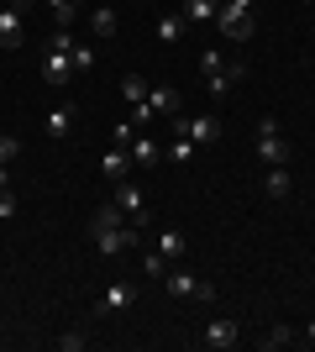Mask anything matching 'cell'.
I'll return each mask as SVG.
<instances>
[{"label": "cell", "instance_id": "5bb4252c", "mask_svg": "<svg viewBox=\"0 0 315 352\" xmlns=\"http://www.w3.org/2000/svg\"><path fill=\"white\" fill-rule=\"evenodd\" d=\"M179 11H184V21H189V27H205V21H215V16H221V0H184Z\"/></svg>", "mask_w": 315, "mask_h": 352}, {"label": "cell", "instance_id": "f1b7e54d", "mask_svg": "<svg viewBox=\"0 0 315 352\" xmlns=\"http://www.w3.org/2000/svg\"><path fill=\"white\" fill-rule=\"evenodd\" d=\"M132 137H137V126H132V116L116 126V147H132Z\"/></svg>", "mask_w": 315, "mask_h": 352}, {"label": "cell", "instance_id": "1f68e13d", "mask_svg": "<svg viewBox=\"0 0 315 352\" xmlns=\"http://www.w3.org/2000/svg\"><path fill=\"white\" fill-rule=\"evenodd\" d=\"M226 6H237V11H253L257 0H226Z\"/></svg>", "mask_w": 315, "mask_h": 352}, {"label": "cell", "instance_id": "603a6c76", "mask_svg": "<svg viewBox=\"0 0 315 352\" xmlns=\"http://www.w3.org/2000/svg\"><path fill=\"white\" fill-rule=\"evenodd\" d=\"M16 158H21V137H16V132H0V163L11 168Z\"/></svg>", "mask_w": 315, "mask_h": 352}, {"label": "cell", "instance_id": "ffe728a7", "mask_svg": "<svg viewBox=\"0 0 315 352\" xmlns=\"http://www.w3.org/2000/svg\"><path fill=\"white\" fill-rule=\"evenodd\" d=\"M90 32H95V37H116V11H110V6L90 11Z\"/></svg>", "mask_w": 315, "mask_h": 352}, {"label": "cell", "instance_id": "52a82bcc", "mask_svg": "<svg viewBox=\"0 0 315 352\" xmlns=\"http://www.w3.org/2000/svg\"><path fill=\"white\" fill-rule=\"evenodd\" d=\"M215 27H221V37H231V43H247V37H253V11H237V6H226V0H221Z\"/></svg>", "mask_w": 315, "mask_h": 352}, {"label": "cell", "instance_id": "4fadbf2b", "mask_svg": "<svg viewBox=\"0 0 315 352\" xmlns=\"http://www.w3.org/2000/svg\"><path fill=\"white\" fill-rule=\"evenodd\" d=\"M74 116H79L74 105H69V100H58V105H53V111H47L43 132H47V137H69V126H74Z\"/></svg>", "mask_w": 315, "mask_h": 352}, {"label": "cell", "instance_id": "f546056e", "mask_svg": "<svg viewBox=\"0 0 315 352\" xmlns=\"http://www.w3.org/2000/svg\"><path fill=\"white\" fill-rule=\"evenodd\" d=\"M11 216H16V195L5 190V195H0V221H11Z\"/></svg>", "mask_w": 315, "mask_h": 352}, {"label": "cell", "instance_id": "e0dca14e", "mask_svg": "<svg viewBox=\"0 0 315 352\" xmlns=\"http://www.w3.org/2000/svg\"><path fill=\"white\" fill-rule=\"evenodd\" d=\"M184 27H189V21H184V11H163V16H158V43H179Z\"/></svg>", "mask_w": 315, "mask_h": 352}, {"label": "cell", "instance_id": "4dcf8cb0", "mask_svg": "<svg viewBox=\"0 0 315 352\" xmlns=\"http://www.w3.org/2000/svg\"><path fill=\"white\" fill-rule=\"evenodd\" d=\"M11 190V174H5V163H0V195Z\"/></svg>", "mask_w": 315, "mask_h": 352}, {"label": "cell", "instance_id": "9c48e42d", "mask_svg": "<svg viewBox=\"0 0 315 352\" xmlns=\"http://www.w3.org/2000/svg\"><path fill=\"white\" fill-rule=\"evenodd\" d=\"M43 79H47V85H69V79H74L69 47H47V53H43Z\"/></svg>", "mask_w": 315, "mask_h": 352}, {"label": "cell", "instance_id": "7a4b0ae2", "mask_svg": "<svg viewBox=\"0 0 315 352\" xmlns=\"http://www.w3.org/2000/svg\"><path fill=\"white\" fill-rule=\"evenodd\" d=\"M158 284H163L174 300H200V305H205V300H215V284H210V279H195V274H184V268H168Z\"/></svg>", "mask_w": 315, "mask_h": 352}, {"label": "cell", "instance_id": "9a60e30c", "mask_svg": "<svg viewBox=\"0 0 315 352\" xmlns=\"http://www.w3.org/2000/svg\"><path fill=\"white\" fill-rule=\"evenodd\" d=\"M158 252H163L168 263H179L184 252H189V236H184L179 226H168V232H158Z\"/></svg>", "mask_w": 315, "mask_h": 352}, {"label": "cell", "instance_id": "d4e9b609", "mask_svg": "<svg viewBox=\"0 0 315 352\" xmlns=\"http://www.w3.org/2000/svg\"><path fill=\"white\" fill-rule=\"evenodd\" d=\"M168 158H174V163H189V158H195V142H189V137H174V142H168Z\"/></svg>", "mask_w": 315, "mask_h": 352}, {"label": "cell", "instance_id": "6da1fadb", "mask_svg": "<svg viewBox=\"0 0 315 352\" xmlns=\"http://www.w3.org/2000/svg\"><path fill=\"white\" fill-rule=\"evenodd\" d=\"M158 116H179V89L174 85H152L148 100L132 105V126H148V121H158Z\"/></svg>", "mask_w": 315, "mask_h": 352}, {"label": "cell", "instance_id": "277c9868", "mask_svg": "<svg viewBox=\"0 0 315 352\" xmlns=\"http://www.w3.org/2000/svg\"><path fill=\"white\" fill-rule=\"evenodd\" d=\"M27 6L32 0H5V6H0V47L27 43Z\"/></svg>", "mask_w": 315, "mask_h": 352}, {"label": "cell", "instance_id": "8992f818", "mask_svg": "<svg viewBox=\"0 0 315 352\" xmlns=\"http://www.w3.org/2000/svg\"><path fill=\"white\" fill-rule=\"evenodd\" d=\"M242 342V321L237 316H215V321L200 331V347H210V352H226V347H237Z\"/></svg>", "mask_w": 315, "mask_h": 352}, {"label": "cell", "instance_id": "3957f363", "mask_svg": "<svg viewBox=\"0 0 315 352\" xmlns=\"http://www.w3.org/2000/svg\"><path fill=\"white\" fill-rule=\"evenodd\" d=\"M168 132L189 137L195 147H210V142H221V121L215 116H168Z\"/></svg>", "mask_w": 315, "mask_h": 352}, {"label": "cell", "instance_id": "cb8c5ba5", "mask_svg": "<svg viewBox=\"0 0 315 352\" xmlns=\"http://www.w3.org/2000/svg\"><path fill=\"white\" fill-rule=\"evenodd\" d=\"M168 268H174V263H168L163 252H148V258H142V274H148V279H163Z\"/></svg>", "mask_w": 315, "mask_h": 352}, {"label": "cell", "instance_id": "8fae6325", "mask_svg": "<svg viewBox=\"0 0 315 352\" xmlns=\"http://www.w3.org/2000/svg\"><path fill=\"white\" fill-rule=\"evenodd\" d=\"M242 79H247V63H242V58H231V63H221L215 74H205V95H226V89H231V85H242Z\"/></svg>", "mask_w": 315, "mask_h": 352}, {"label": "cell", "instance_id": "83f0119b", "mask_svg": "<svg viewBox=\"0 0 315 352\" xmlns=\"http://www.w3.org/2000/svg\"><path fill=\"white\" fill-rule=\"evenodd\" d=\"M221 47H205V53H200V69H205V74H215V69H221Z\"/></svg>", "mask_w": 315, "mask_h": 352}, {"label": "cell", "instance_id": "d6a6232c", "mask_svg": "<svg viewBox=\"0 0 315 352\" xmlns=\"http://www.w3.org/2000/svg\"><path fill=\"white\" fill-rule=\"evenodd\" d=\"M0 337H5V331H0Z\"/></svg>", "mask_w": 315, "mask_h": 352}, {"label": "cell", "instance_id": "44dd1931", "mask_svg": "<svg viewBox=\"0 0 315 352\" xmlns=\"http://www.w3.org/2000/svg\"><path fill=\"white\" fill-rule=\"evenodd\" d=\"M148 79H142V74H126V79H121V95H126V100H132V105H142V100H148Z\"/></svg>", "mask_w": 315, "mask_h": 352}, {"label": "cell", "instance_id": "7c38bea8", "mask_svg": "<svg viewBox=\"0 0 315 352\" xmlns=\"http://www.w3.org/2000/svg\"><path fill=\"white\" fill-rule=\"evenodd\" d=\"M100 174L110 179V184H116V179H126V174H132V153H126V147H105V158H100Z\"/></svg>", "mask_w": 315, "mask_h": 352}, {"label": "cell", "instance_id": "484cf974", "mask_svg": "<svg viewBox=\"0 0 315 352\" xmlns=\"http://www.w3.org/2000/svg\"><path fill=\"white\" fill-rule=\"evenodd\" d=\"M84 347H90L84 331H63V337H58V352H84Z\"/></svg>", "mask_w": 315, "mask_h": 352}, {"label": "cell", "instance_id": "30bf717a", "mask_svg": "<svg viewBox=\"0 0 315 352\" xmlns=\"http://www.w3.org/2000/svg\"><path fill=\"white\" fill-rule=\"evenodd\" d=\"M90 242H95V252H100V258H121V252H132V248H137V232H132V226H116V232L90 236Z\"/></svg>", "mask_w": 315, "mask_h": 352}, {"label": "cell", "instance_id": "7402d4cb", "mask_svg": "<svg viewBox=\"0 0 315 352\" xmlns=\"http://www.w3.org/2000/svg\"><path fill=\"white\" fill-rule=\"evenodd\" d=\"M69 58H74V69H79V74H90L95 63H100V53H95L90 43H74V47H69Z\"/></svg>", "mask_w": 315, "mask_h": 352}, {"label": "cell", "instance_id": "2e32d148", "mask_svg": "<svg viewBox=\"0 0 315 352\" xmlns=\"http://www.w3.org/2000/svg\"><path fill=\"white\" fill-rule=\"evenodd\" d=\"M116 206L126 210V216H137V221L148 216V210H142V190H137L132 179H116Z\"/></svg>", "mask_w": 315, "mask_h": 352}, {"label": "cell", "instance_id": "4316f807", "mask_svg": "<svg viewBox=\"0 0 315 352\" xmlns=\"http://www.w3.org/2000/svg\"><path fill=\"white\" fill-rule=\"evenodd\" d=\"M289 342H294V331H289V326H273V331H268V337H263V347H289Z\"/></svg>", "mask_w": 315, "mask_h": 352}, {"label": "cell", "instance_id": "ba28073f", "mask_svg": "<svg viewBox=\"0 0 315 352\" xmlns=\"http://www.w3.org/2000/svg\"><path fill=\"white\" fill-rule=\"evenodd\" d=\"M132 305H137V284L116 279V284H110V289L100 294V305H95V310H100V316H126V310H132Z\"/></svg>", "mask_w": 315, "mask_h": 352}, {"label": "cell", "instance_id": "ac0fdd59", "mask_svg": "<svg viewBox=\"0 0 315 352\" xmlns=\"http://www.w3.org/2000/svg\"><path fill=\"white\" fill-rule=\"evenodd\" d=\"M126 153H132V168H152V163H158V142H152V137H132Z\"/></svg>", "mask_w": 315, "mask_h": 352}, {"label": "cell", "instance_id": "d6986e66", "mask_svg": "<svg viewBox=\"0 0 315 352\" xmlns=\"http://www.w3.org/2000/svg\"><path fill=\"white\" fill-rule=\"evenodd\" d=\"M263 190H268L273 200H284V195L294 190V179H289V168H284V163H273V168H268V179H263Z\"/></svg>", "mask_w": 315, "mask_h": 352}, {"label": "cell", "instance_id": "5b68a950", "mask_svg": "<svg viewBox=\"0 0 315 352\" xmlns=\"http://www.w3.org/2000/svg\"><path fill=\"white\" fill-rule=\"evenodd\" d=\"M253 132H257V158L268 163V168H273V163H289V142H284V132H279V121H273V116H263Z\"/></svg>", "mask_w": 315, "mask_h": 352}]
</instances>
